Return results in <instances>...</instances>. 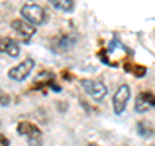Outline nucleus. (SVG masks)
I'll return each mask as SVG.
<instances>
[{
  "label": "nucleus",
  "instance_id": "4468645a",
  "mask_svg": "<svg viewBox=\"0 0 155 146\" xmlns=\"http://www.w3.org/2000/svg\"><path fill=\"white\" fill-rule=\"evenodd\" d=\"M28 146H43V133H36L27 137Z\"/></svg>",
  "mask_w": 155,
  "mask_h": 146
},
{
  "label": "nucleus",
  "instance_id": "7ed1b4c3",
  "mask_svg": "<svg viewBox=\"0 0 155 146\" xmlns=\"http://www.w3.org/2000/svg\"><path fill=\"white\" fill-rule=\"evenodd\" d=\"M80 84L83 87L87 95H89L96 102H100L105 98V96L107 95V88L102 84L101 81H94L91 79H81Z\"/></svg>",
  "mask_w": 155,
  "mask_h": 146
},
{
  "label": "nucleus",
  "instance_id": "a211bd4d",
  "mask_svg": "<svg viewBox=\"0 0 155 146\" xmlns=\"http://www.w3.org/2000/svg\"><path fill=\"white\" fill-rule=\"evenodd\" d=\"M151 146H155V144H154V145H151Z\"/></svg>",
  "mask_w": 155,
  "mask_h": 146
},
{
  "label": "nucleus",
  "instance_id": "1a4fd4ad",
  "mask_svg": "<svg viewBox=\"0 0 155 146\" xmlns=\"http://www.w3.org/2000/svg\"><path fill=\"white\" fill-rule=\"evenodd\" d=\"M17 132H18V134L28 137V136H32L36 133H41V131L39 129V127H36L35 124L30 123V121H21V123H18V125H17Z\"/></svg>",
  "mask_w": 155,
  "mask_h": 146
},
{
  "label": "nucleus",
  "instance_id": "2eb2a0df",
  "mask_svg": "<svg viewBox=\"0 0 155 146\" xmlns=\"http://www.w3.org/2000/svg\"><path fill=\"white\" fill-rule=\"evenodd\" d=\"M9 102H11V97H9V95L4 93L3 91H0V105L3 106H8Z\"/></svg>",
  "mask_w": 155,
  "mask_h": 146
},
{
  "label": "nucleus",
  "instance_id": "f257e3e1",
  "mask_svg": "<svg viewBox=\"0 0 155 146\" xmlns=\"http://www.w3.org/2000/svg\"><path fill=\"white\" fill-rule=\"evenodd\" d=\"M21 16L32 25H43L45 21V11L38 4H26L21 8Z\"/></svg>",
  "mask_w": 155,
  "mask_h": 146
},
{
  "label": "nucleus",
  "instance_id": "39448f33",
  "mask_svg": "<svg viewBox=\"0 0 155 146\" xmlns=\"http://www.w3.org/2000/svg\"><path fill=\"white\" fill-rule=\"evenodd\" d=\"M153 108H155V95L151 92H141L136 98L134 110L137 113H146Z\"/></svg>",
  "mask_w": 155,
  "mask_h": 146
},
{
  "label": "nucleus",
  "instance_id": "ddd939ff",
  "mask_svg": "<svg viewBox=\"0 0 155 146\" xmlns=\"http://www.w3.org/2000/svg\"><path fill=\"white\" fill-rule=\"evenodd\" d=\"M137 133L143 138H149L154 134V129L151 124L146 123V121H138L137 123Z\"/></svg>",
  "mask_w": 155,
  "mask_h": 146
},
{
  "label": "nucleus",
  "instance_id": "f03ea898",
  "mask_svg": "<svg viewBox=\"0 0 155 146\" xmlns=\"http://www.w3.org/2000/svg\"><path fill=\"white\" fill-rule=\"evenodd\" d=\"M130 98V88L128 84H122L116 89L113 96V109L116 115H122L124 113L127 104Z\"/></svg>",
  "mask_w": 155,
  "mask_h": 146
},
{
  "label": "nucleus",
  "instance_id": "f3484780",
  "mask_svg": "<svg viewBox=\"0 0 155 146\" xmlns=\"http://www.w3.org/2000/svg\"><path fill=\"white\" fill-rule=\"evenodd\" d=\"M88 146H98V145H96V144H88Z\"/></svg>",
  "mask_w": 155,
  "mask_h": 146
},
{
  "label": "nucleus",
  "instance_id": "423d86ee",
  "mask_svg": "<svg viewBox=\"0 0 155 146\" xmlns=\"http://www.w3.org/2000/svg\"><path fill=\"white\" fill-rule=\"evenodd\" d=\"M12 28L18 34L19 36H21V39L25 43H28L31 36L36 32L35 27L31 26L30 23L22 21V19H14V21L12 22Z\"/></svg>",
  "mask_w": 155,
  "mask_h": 146
},
{
  "label": "nucleus",
  "instance_id": "dca6fc26",
  "mask_svg": "<svg viewBox=\"0 0 155 146\" xmlns=\"http://www.w3.org/2000/svg\"><path fill=\"white\" fill-rule=\"evenodd\" d=\"M0 146H9V140L2 133H0Z\"/></svg>",
  "mask_w": 155,
  "mask_h": 146
},
{
  "label": "nucleus",
  "instance_id": "9d476101",
  "mask_svg": "<svg viewBox=\"0 0 155 146\" xmlns=\"http://www.w3.org/2000/svg\"><path fill=\"white\" fill-rule=\"evenodd\" d=\"M124 70L129 72V74L134 75L136 78H143L145 74L147 72V69L145 66L141 65H136V64H130V62H127L124 64Z\"/></svg>",
  "mask_w": 155,
  "mask_h": 146
},
{
  "label": "nucleus",
  "instance_id": "6e6552de",
  "mask_svg": "<svg viewBox=\"0 0 155 146\" xmlns=\"http://www.w3.org/2000/svg\"><path fill=\"white\" fill-rule=\"evenodd\" d=\"M0 52L7 53L11 57H17L19 55V45L11 38L0 39Z\"/></svg>",
  "mask_w": 155,
  "mask_h": 146
},
{
  "label": "nucleus",
  "instance_id": "20e7f679",
  "mask_svg": "<svg viewBox=\"0 0 155 146\" xmlns=\"http://www.w3.org/2000/svg\"><path fill=\"white\" fill-rule=\"evenodd\" d=\"M34 66H35L34 60H31V58H26V60L22 61L21 64H18L17 66L12 67V69L8 71V76L11 78L12 80L22 81L30 75V72L34 69Z\"/></svg>",
  "mask_w": 155,
  "mask_h": 146
},
{
  "label": "nucleus",
  "instance_id": "f8f14e48",
  "mask_svg": "<svg viewBox=\"0 0 155 146\" xmlns=\"http://www.w3.org/2000/svg\"><path fill=\"white\" fill-rule=\"evenodd\" d=\"M75 43H76L75 36H72V35H64L60 39V40H58L57 47H58V49H61V51H69L70 48H72L75 45Z\"/></svg>",
  "mask_w": 155,
  "mask_h": 146
},
{
  "label": "nucleus",
  "instance_id": "0eeeda50",
  "mask_svg": "<svg viewBox=\"0 0 155 146\" xmlns=\"http://www.w3.org/2000/svg\"><path fill=\"white\" fill-rule=\"evenodd\" d=\"M54 79H56V76L53 72L43 71L34 79V89H41L44 87H51L54 91H61V87L54 85Z\"/></svg>",
  "mask_w": 155,
  "mask_h": 146
},
{
  "label": "nucleus",
  "instance_id": "9b49d317",
  "mask_svg": "<svg viewBox=\"0 0 155 146\" xmlns=\"http://www.w3.org/2000/svg\"><path fill=\"white\" fill-rule=\"evenodd\" d=\"M49 3L52 4V7L62 12L70 13L74 11V0H49Z\"/></svg>",
  "mask_w": 155,
  "mask_h": 146
}]
</instances>
